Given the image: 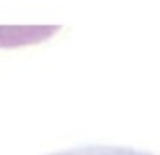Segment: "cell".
<instances>
[{
    "label": "cell",
    "mask_w": 160,
    "mask_h": 155,
    "mask_svg": "<svg viewBox=\"0 0 160 155\" xmlns=\"http://www.w3.org/2000/svg\"><path fill=\"white\" fill-rule=\"evenodd\" d=\"M46 155H155L146 150L127 147V146H108V144H91V146H77L63 150H57Z\"/></svg>",
    "instance_id": "obj_1"
}]
</instances>
